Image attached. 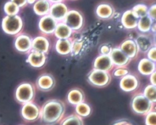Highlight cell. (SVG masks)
Wrapping results in <instances>:
<instances>
[{"label": "cell", "instance_id": "2e32d148", "mask_svg": "<svg viewBox=\"0 0 156 125\" xmlns=\"http://www.w3.org/2000/svg\"><path fill=\"white\" fill-rule=\"evenodd\" d=\"M37 84L40 89L48 90L51 89L54 85V80L50 74H43L37 80Z\"/></svg>", "mask_w": 156, "mask_h": 125}, {"label": "cell", "instance_id": "9a60e30c", "mask_svg": "<svg viewBox=\"0 0 156 125\" xmlns=\"http://www.w3.org/2000/svg\"><path fill=\"white\" fill-rule=\"evenodd\" d=\"M121 48V50L128 57H133L137 53L138 46L134 41L127 40L122 43Z\"/></svg>", "mask_w": 156, "mask_h": 125}, {"label": "cell", "instance_id": "5bb4252c", "mask_svg": "<svg viewBox=\"0 0 156 125\" xmlns=\"http://www.w3.org/2000/svg\"><path fill=\"white\" fill-rule=\"evenodd\" d=\"M45 61L46 57L44 52L36 51L30 53L27 59V62L34 67H40L43 66Z\"/></svg>", "mask_w": 156, "mask_h": 125}, {"label": "cell", "instance_id": "d6a6232c", "mask_svg": "<svg viewBox=\"0 0 156 125\" xmlns=\"http://www.w3.org/2000/svg\"><path fill=\"white\" fill-rule=\"evenodd\" d=\"M127 73H128V71L127 70L124 69V68H119L114 72V75L115 76L119 77V76H125L127 74Z\"/></svg>", "mask_w": 156, "mask_h": 125}, {"label": "cell", "instance_id": "44dd1931", "mask_svg": "<svg viewBox=\"0 0 156 125\" xmlns=\"http://www.w3.org/2000/svg\"><path fill=\"white\" fill-rule=\"evenodd\" d=\"M55 34L57 37L61 39H66L70 36L71 29L66 24L60 23L56 26Z\"/></svg>", "mask_w": 156, "mask_h": 125}, {"label": "cell", "instance_id": "e575fe53", "mask_svg": "<svg viewBox=\"0 0 156 125\" xmlns=\"http://www.w3.org/2000/svg\"><path fill=\"white\" fill-rule=\"evenodd\" d=\"M80 48H81V44L78 42H76V43H74V45L72 46L71 51H73L74 53H77L80 49Z\"/></svg>", "mask_w": 156, "mask_h": 125}, {"label": "cell", "instance_id": "6da1fadb", "mask_svg": "<svg viewBox=\"0 0 156 125\" xmlns=\"http://www.w3.org/2000/svg\"><path fill=\"white\" fill-rule=\"evenodd\" d=\"M64 112V105L57 100H52L46 102L43 107L41 112L42 120L48 124L58 121Z\"/></svg>", "mask_w": 156, "mask_h": 125}, {"label": "cell", "instance_id": "7bdbcfd3", "mask_svg": "<svg viewBox=\"0 0 156 125\" xmlns=\"http://www.w3.org/2000/svg\"><path fill=\"white\" fill-rule=\"evenodd\" d=\"M122 125H132V124H129V123H127V122H126L124 124H122Z\"/></svg>", "mask_w": 156, "mask_h": 125}, {"label": "cell", "instance_id": "277c9868", "mask_svg": "<svg viewBox=\"0 0 156 125\" xmlns=\"http://www.w3.org/2000/svg\"><path fill=\"white\" fill-rule=\"evenodd\" d=\"M132 108L133 110L139 114L148 113L151 108V102L144 96H136L132 100Z\"/></svg>", "mask_w": 156, "mask_h": 125}, {"label": "cell", "instance_id": "1f68e13d", "mask_svg": "<svg viewBox=\"0 0 156 125\" xmlns=\"http://www.w3.org/2000/svg\"><path fill=\"white\" fill-rule=\"evenodd\" d=\"M146 125H156V114L155 112H149L146 118Z\"/></svg>", "mask_w": 156, "mask_h": 125}, {"label": "cell", "instance_id": "ba28073f", "mask_svg": "<svg viewBox=\"0 0 156 125\" xmlns=\"http://www.w3.org/2000/svg\"><path fill=\"white\" fill-rule=\"evenodd\" d=\"M39 27L44 32L52 33L56 27L55 20L51 16H44L41 19L39 23Z\"/></svg>", "mask_w": 156, "mask_h": 125}, {"label": "cell", "instance_id": "f546056e", "mask_svg": "<svg viewBox=\"0 0 156 125\" xmlns=\"http://www.w3.org/2000/svg\"><path fill=\"white\" fill-rule=\"evenodd\" d=\"M132 11L138 18L144 17L146 16L147 13V7L143 4H138L135 5Z\"/></svg>", "mask_w": 156, "mask_h": 125}, {"label": "cell", "instance_id": "52a82bcc", "mask_svg": "<svg viewBox=\"0 0 156 125\" xmlns=\"http://www.w3.org/2000/svg\"><path fill=\"white\" fill-rule=\"evenodd\" d=\"M40 112L38 107L31 102H26L23 105L21 110V114L24 118L27 120H34L39 115Z\"/></svg>", "mask_w": 156, "mask_h": 125}, {"label": "cell", "instance_id": "836d02e7", "mask_svg": "<svg viewBox=\"0 0 156 125\" xmlns=\"http://www.w3.org/2000/svg\"><path fill=\"white\" fill-rule=\"evenodd\" d=\"M148 57L151 60L155 61V48H151L148 52Z\"/></svg>", "mask_w": 156, "mask_h": 125}, {"label": "cell", "instance_id": "7a4b0ae2", "mask_svg": "<svg viewBox=\"0 0 156 125\" xmlns=\"http://www.w3.org/2000/svg\"><path fill=\"white\" fill-rule=\"evenodd\" d=\"M23 27V21L17 15L4 17L2 22V28L5 32L10 35H15L20 32Z\"/></svg>", "mask_w": 156, "mask_h": 125}, {"label": "cell", "instance_id": "484cf974", "mask_svg": "<svg viewBox=\"0 0 156 125\" xmlns=\"http://www.w3.org/2000/svg\"><path fill=\"white\" fill-rule=\"evenodd\" d=\"M4 9L5 13L9 16L15 15L19 12V7L12 1H9L5 3Z\"/></svg>", "mask_w": 156, "mask_h": 125}, {"label": "cell", "instance_id": "d4e9b609", "mask_svg": "<svg viewBox=\"0 0 156 125\" xmlns=\"http://www.w3.org/2000/svg\"><path fill=\"white\" fill-rule=\"evenodd\" d=\"M152 27L151 18L147 16L142 17L138 21V28L142 32L149 31Z\"/></svg>", "mask_w": 156, "mask_h": 125}, {"label": "cell", "instance_id": "b9f144b4", "mask_svg": "<svg viewBox=\"0 0 156 125\" xmlns=\"http://www.w3.org/2000/svg\"><path fill=\"white\" fill-rule=\"evenodd\" d=\"M51 1L52 2H58V1H60L61 0H51Z\"/></svg>", "mask_w": 156, "mask_h": 125}, {"label": "cell", "instance_id": "5b68a950", "mask_svg": "<svg viewBox=\"0 0 156 125\" xmlns=\"http://www.w3.org/2000/svg\"><path fill=\"white\" fill-rule=\"evenodd\" d=\"M88 78L91 84L97 86H104L110 80V77L106 72L96 69L89 74Z\"/></svg>", "mask_w": 156, "mask_h": 125}, {"label": "cell", "instance_id": "ffe728a7", "mask_svg": "<svg viewBox=\"0 0 156 125\" xmlns=\"http://www.w3.org/2000/svg\"><path fill=\"white\" fill-rule=\"evenodd\" d=\"M56 49L60 54H68L72 49V45L67 39H60L56 43Z\"/></svg>", "mask_w": 156, "mask_h": 125}, {"label": "cell", "instance_id": "7c38bea8", "mask_svg": "<svg viewBox=\"0 0 156 125\" xmlns=\"http://www.w3.org/2000/svg\"><path fill=\"white\" fill-rule=\"evenodd\" d=\"M112 61L110 55H101L99 56L94 61V66L96 70L106 71L109 70L112 66Z\"/></svg>", "mask_w": 156, "mask_h": 125}, {"label": "cell", "instance_id": "d590c367", "mask_svg": "<svg viewBox=\"0 0 156 125\" xmlns=\"http://www.w3.org/2000/svg\"><path fill=\"white\" fill-rule=\"evenodd\" d=\"M110 50L108 46L104 45L101 48V52L103 55H107L110 53Z\"/></svg>", "mask_w": 156, "mask_h": 125}, {"label": "cell", "instance_id": "f1b7e54d", "mask_svg": "<svg viewBox=\"0 0 156 125\" xmlns=\"http://www.w3.org/2000/svg\"><path fill=\"white\" fill-rule=\"evenodd\" d=\"M155 87L153 85H148L144 90V96L151 102L155 101Z\"/></svg>", "mask_w": 156, "mask_h": 125}, {"label": "cell", "instance_id": "3957f363", "mask_svg": "<svg viewBox=\"0 0 156 125\" xmlns=\"http://www.w3.org/2000/svg\"><path fill=\"white\" fill-rule=\"evenodd\" d=\"M34 91L33 87L29 83L20 84L16 88L15 97L16 100L20 102L25 104L29 102L34 97Z\"/></svg>", "mask_w": 156, "mask_h": 125}, {"label": "cell", "instance_id": "8992f818", "mask_svg": "<svg viewBox=\"0 0 156 125\" xmlns=\"http://www.w3.org/2000/svg\"><path fill=\"white\" fill-rule=\"evenodd\" d=\"M65 22L68 27L76 30L80 28L82 26L83 18L78 12L71 10L66 13Z\"/></svg>", "mask_w": 156, "mask_h": 125}, {"label": "cell", "instance_id": "cb8c5ba5", "mask_svg": "<svg viewBox=\"0 0 156 125\" xmlns=\"http://www.w3.org/2000/svg\"><path fill=\"white\" fill-rule=\"evenodd\" d=\"M34 10L37 15H43L48 12L49 4L46 0H40L35 4Z\"/></svg>", "mask_w": 156, "mask_h": 125}, {"label": "cell", "instance_id": "e0dca14e", "mask_svg": "<svg viewBox=\"0 0 156 125\" xmlns=\"http://www.w3.org/2000/svg\"><path fill=\"white\" fill-rule=\"evenodd\" d=\"M67 13V8L65 4L57 3L52 5L51 9V15L54 19L61 20L63 18Z\"/></svg>", "mask_w": 156, "mask_h": 125}, {"label": "cell", "instance_id": "30bf717a", "mask_svg": "<svg viewBox=\"0 0 156 125\" xmlns=\"http://www.w3.org/2000/svg\"><path fill=\"white\" fill-rule=\"evenodd\" d=\"M109 54L112 63L115 65H124L129 61V57L119 49L114 48L111 50Z\"/></svg>", "mask_w": 156, "mask_h": 125}, {"label": "cell", "instance_id": "83f0119b", "mask_svg": "<svg viewBox=\"0 0 156 125\" xmlns=\"http://www.w3.org/2000/svg\"><path fill=\"white\" fill-rule=\"evenodd\" d=\"M62 125H83V122L79 116L72 115L66 118L63 121Z\"/></svg>", "mask_w": 156, "mask_h": 125}, {"label": "cell", "instance_id": "4316f807", "mask_svg": "<svg viewBox=\"0 0 156 125\" xmlns=\"http://www.w3.org/2000/svg\"><path fill=\"white\" fill-rule=\"evenodd\" d=\"M76 112L82 116H87L90 113L91 109L88 104L80 102L77 104L76 106Z\"/></svg>", "mask_w": 156, "mask_h": 125}, {"label": "cell", "instance_id": "8d00e7d4", "mask_svg": "<svg viewBox=\"0 0 156 125\" xmlns=\"http://www.w3.org/2000/svg\"><path fill=\"white\" fill-rule=\"evenodd\" d=\"M12 2L15 3L18 7H23L27 2V0H12Z\"/></svg>", "mask_w": 156, "mask_h": 125}, {"label": "cell", "instance_id": "ab89813d", "mask_svg": "<svg viewBox=\"0 0 156 125\" xmlns=\"http://www.w3.org/2000/svg\"><path fill=\"white\" fill-rule=\"evenodd\" d=\"M126 121H121V122H119V123H117L116 124H115L114 125H122L124 124Z\"/></svg>", "mask_w": 156, "mask_h": 125}, {"label": "cell", "instance_id": "8fae6325", "mask_svg": "<svg viewBox=\"0 0 156 125\" xmlns=\"http://www.w3.org/2000/svg\"><path fill=\"white\" fill-rule=\"evenodd\" d=\"M138 18L132 10L126 11L122 16V24L127 29L134 28L138 24Z\"/></svg>", "mask_w": 156, "mask_h": 125}, {"label": "cell", "instance_id": "74e56055", "mask_svg": "<svg viewBox=\"0 0 156 125\" xmlns=\"http://www.w3.org/2000/svg\"><path fill=\"white\" fill-rule=\"evenodd\" d=\"M149 15L150 18H152L153 19H155V5H154L151 9H149Z\"/></svg>", "mask_w": 156, "mask_h": 125}, {"label": "cell", "instance_id": "603a6c76", "mask_svg": "<svg viewBox=\"0 0 156 125\" xmlns=\"http://www.w3.org/2000/svg\"><path fill=\"white\" fill-rule=\"evenodd\" d=\"M96 13L101 18H108L113 14V9L108 4H101L97 7Z\"/></svg>", "mask_w": 156, "mask_h": 125}, {"label": "cell", "instance_id": "ac0fdd59", "mask_svg": "<svg viewBox=\"0 0 156 125\" xmlns=\"http://www.w3.org/2000/svg\"><path fill=\"white\" fill-rule=\"evenodd\" d=\"M138 70L144 75L151 74L155 70V64L151 60L143 59L139 63Z\"/></svg>", "mask_w": 156, "mask_h": 125}, {"label": "cell", "instance_id": "f35d334b", "mask_svg": "<svg viewBox=\"0 0 156 125\" xmlns=\"http://www.w3.org/2000/svg\"><path fill=\"white\" fill-rule=\"evenodd\" d=\"M151 82L153 85H155V72L152 73L151 76Z\"/></svg>", "mask_w": 156, "mask_h": 125}, {"label": "cell", "instance_id": "9c48e42d", "mask_svg": "<svg viewBox=\"0 0 156 125\" xmlns=\"http://www.w3.org/2000/svg\"><path fill=\"white\" fill-rule=\"evenodd\" d=\"M15 46L18 51L22 52H27L32 46V41L29 36L20 35L16 38Z\"/></svg>", "mask_w": 156, "mask_h": 125}, {"label": "cell", "instance_id": "7402d4cb", "mask_svg": "<svg viewBox=\"0 0 156 125\" xmlns=\"http://www.w3.org/2000/svg\"><path fill=\"white\" fill-rule=\"evenodd\" d=\"M83 99V95L81 90L76 88L71 90L68 95V100L72 104H77L82 102Z\"/></svg>", "mask_w": 156, "mask_h": 125}, {"label": "cell", "instance_id": "60d3db41", "mask_svg": "<svg viewBox=\"0 0 156 125\" xmlns=\"http://www.w3.org/2000/svg\"><path fill=\"white\" fill-rule=\"evenodd\" d=\"M35 0H27V2L28 3H29V4H32V3H34L35 2Z\"/></svg>", "mask_w": 156, "mask_h": 125}, {"label": "cell", "instance_id": "4fadbf2b", "mask_svg": "<svg viewBox=\"0 0 156 125\" xmlns=\"http://www.w3.org/2000/svg\"><path fill=\"white\" fill-rule=\"evenodd\" d=\"M121 88L126 91L135 90L138 86V81L135 76L130 74L125 76L120 82Z\"/></svg>", "mask_w": 156, "mask_h": 125}, {"label": "cell", "instance_id": "d6986e66", "mask_svg": "<svg viewBox=\"0 0 156 125\" xmlns=\"http://www.w3.org/2000/svg\"><path fill=\"white\" fill-rule=\"evenodd\" d=\"M32 46L36 51L45 52L49 48V42L43 37H36L32 42Z\"/></svg>", "mask_w": 156, "mask_h": 125}, {"label": "cell", "instance_id": "4dcf8cb0", "mask_svg": "<svg viewBox=\"0 0 156 125\" xmlns=\"http://www.w3.org/2000/svg\"><path fill=\"white\" fill-rule=\"evenodd\" d=\"M136 45L143 51H147L150 47L151 43L149 40L144 36L139 37L136 40Z\"/></svg>", "mask_w": 156, "mask_h": 125}]
</instances>
